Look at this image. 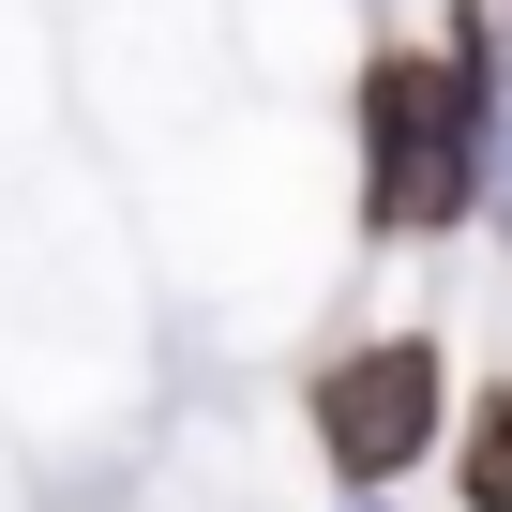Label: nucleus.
<instances>
[{"instance_id":"7ed1b4c3","label":"nucleus","mask_w":512,"mask_h":512,"mask_svg":"<svg viewBox=\"0 0 512 512\" xmlns=\"http://www.w3.org/2000/svg\"><path fill=\"white\" fill-rule=\"evenodd\" d=\"M467 512H512V392L467 407Z\"/></svg>"},{"instance_id":"f257e3e1","label":"nucleus","mask_w":512,"mask_h":512,"mask_svg":"<svg viewBox=\"0 0 512 512\" xmlns=\"http://www.w3.org/2000/svg\"><path fill=\"white\" fill-rule=\"evenodd\" d=\"M467 61H377L362 76V166H377V226H452L482 196V16L452 31Z\"/></svg>"},{"instance_id":"f03ea898","label":"nucleus","mask_w":512,"mask_h":512,"mask_svg":"<svg viewBox=\"0 0 512 512\" xmlns=\"http://www.w3.org/2000/svg\"><path fill=\"white\" fill-rule=\"evenodd\" d=\"M422 437H437V347H422V332H392V347H347V362L317 377V452H332L347 482H392V467H422Z\"/></svg>"}]
</instances>
